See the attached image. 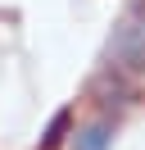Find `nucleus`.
Listing matches in <instances>:
<instances>
[{
  "mask_svg": "<svg viewBox=\"0 0 145 150\" xmlns=\"http://www.w3.org/2000/svg\"><path fill=\"white\" fill-rule=\"evenodd\" d=\"M109 59L113 68H127V73H141L145 68V28L141 23H122L109 41Z\"/></svg>",
  "mask_w": 145,
  "mask_h": 150,
  "instance_id": "nucleus-1",
  "label": "nucleus"
},
{
  "mask_svg": "<svg viewBox=\"0 0 145 150\" xmlns=\"http://www.w3.org/2000/svg\"><path fill=\"white\" fill-rule=\"evenodd\" d=\"M113 146V127L109 123H91V127L77 132V141H72V150H109Z\"/></svg>",
  "mask_w": 145,
  "mask_h": 150,
  "instance_id": "nucleus-2",
  "label": "nucleus"
},
{
  "mask_svg": "<svg viewBox=\"0 0 145 150\" xmlns=\"http://www.w3.org/2000/svg\"><path fill=\"white\" fill-rule=\"evenodd\" d=\"M68 127H72V109H59V114L50 118V127L41 132V146H36V150H54V146H63Z\"/></svg>",
  "mask_w": 145,
  "mask_h": 150,
  "instance_id": "nucleus-3",
  "label": "nucleus"
}]
</instances>
